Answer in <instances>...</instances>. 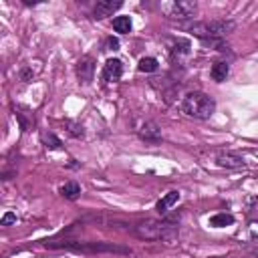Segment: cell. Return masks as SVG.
<instances>
[{
    "instance_id": "cell-1",
    "label": "cell",
    "mask_w": 258,
    "mask_h": 258,
    "mask_svg": "<svg viewBox=\"0 0 258 258\" xmlns=\"http://www.w3.org/2000/svg\"><path fill=\"white\" fill-rule=\"evenodd\" d=\"M133 234L141 240H161L167 244L175 242L179 236L175 224H171L169 220H153V218L137 222L133 226Z\"/></svg>"
},
{
    "instance_id": "cell-2",
    "label": "cell",
    "mask_w": 258,
    "mask_h": 258,
    "mask_svg": "<svg viewBox=\"0 0 258 258\" xmlns=\"http://www.w3.org/2000/svg\"><path fill=\"white\" fill-rule=\"evenodd\" d=\"M46 248H67V250H75V252H83V254H131V250L127 246H119L113 242H79V240H46L44 242Z\"/></svg>"
},
{
    "instance_id": "cell-3",
    "label": "cell",
    "mask_w": 258,
    "mask_h": 258,
    "mask_svg": "<svg viewBox=\"0 0 258 258\" xmlns=\"http://www.w3.org/2000/svg\"><path fill=\"white\" fill-rule=\"evenodd\" d=\"M181 111L187 115V117H194V119H210L216 111V101L206 95V93H200V91H194V93H187L181 101Z\"/></svg>"
},
{
    "instance_id": "cell-4",
    "label": "cell",
    "mask_w": 258,
    "mask_h": 258,
    "mask_svg": "<svg viewBox=\"0 0 258 258\" xmlns=\"http://www.w3.org/2000/svg\"><path fill=\"white\" fill-rule=\"evenodd\" d=\"M185 30H189L194 36L198 38H204V40H216V38H222L226 34H230L236 24L232 20H204V22H189V24H183Z\"/></svg>"
},
{
    "instance_id": "cell-5",
    "label": "cell",
    "mask_w": 258,
    "mask_h": 258,
    "mask_svg": "<svg viewBox=\"0 0 258 258\" xmlns=\"http://www.w3.org/2000/svg\"><path fill=\"white\" fill-rule=\"evenodd\" d=\"M159 10L171 20H187L194 18L198 4L194 0H171V2H161Z\"/></svg>"
},
{
    "instance_id": "cell-6",
    "label": "cell",
    "mask_w": 258,
    "mask_h": 258,
    "mask_svg": "<svg viewBox=\"0 0 258 258\" xmlns=\"http://www.w3.org/2000/svg\"><path fill=\"white\" fill-rule=\"evenodd\" d=\"M216 163L220 167H226V169H238V167H244V157L236 151H230V149H222L216 153Z\"/></svg>"
},
{
    "instance_id": "cell-7",
    "label": "cell",
    "mask_w": 258,
    "mask_h": 258,
    "mask_svg": "<svg viewBox=\"0 0 258 258\" xmlns=\"http://www.w3.org/2000/svg\"><path fill=\"white\" fill-rule=\"evenodd\" d=\"M93 75H95V60H93V56H89V54L81 56L79 62H77V77H79V81L81 83H91Z\"/></svg>"
},
{
    "instance_id": "cell-8",
    "label": "cell",
    "mask_w": 258,
    "mask_h": 258,
    "mask_svg": "<svg viewBox=\"0 0 258 258\" xmlns=\"http://www.w3.org/2000/svg\"><path fill=\"white\" fill-rule=\"evenodd\" d=\"M123 75V62L119 58H109L103 64V81L111 83V81H119Z\"/></svg>"
},
{
    "instance_id": "cell-9",
    "label": "cell",
    "mask_w": 258,
    "mask_h": 258,
    "mask_svg": "<svg viewBox=\"0 0 258 258\" xmlns=\"http://www.w3.org/2000/svg\"><path fill=\"white\" fill-rule=\"evenodd\" d=\"M137 133H139V137H141L143 141H149V143H157V141L161 139V129H159V125H157L155 121H145V123L137 129Z\"/></svg>"
},
{
    "instance_id": "cell-10",
    "label": "cell",
    "mask_w": 258,
    "mask_h": 258,
    "mask_svg": "<svg viewBox=\"0 0 258 258\" xmlns=\"http://www.w3.org/2000/svg\"><path fill=\"white\" fill-rule=\"evenodd\" d=\"M121 0H101V2H97L95 4V10H93V14H95V18H105V16H111L115 10H119L121 8Z\"/></svg>"
},
{
    "instance_id": "cell-11",
    "label": "cell",
    "mask_w": 258,
    "mask_h": 258,
    "mask_svg": "<svg viewBox=\"0 0 258 258\" xmlns=\"http://www.w3.org/2000/svg\"><path fill=\"white\" fill-rule=\"evenodd\" d=\"M228 73H230V67H228L226 60H218V62H214V67H212V71H210V75H212V79H214L216 83L226 81Z\"/></svg>"
},
{
    "instance_id": "cell-12",
    "label": "cell",
    "mask_w": 258,
    "mask_h": 258,
    "mask_svg": "<svg viewBox=\"0 0 258 258\" xmlns=\"http://www.w3.org/2000/svg\"><path fill=\"white\" fill-rule=\"evenodd\" d=\"M177 200H179V191H177V189H173V191L165 194V196L157 202V206H155V208H157V212H159V214H165V212H167V210H169Z\"/></svg>"
},
{
    "instance_id": "cell-13",
    "label": "cell",
    "mask_w": 258,
    "mask_h": 258,
    "mask_svg": "<svg viewBox=\"0 0 258 258\" xmlns=\"http://www.w3.org/2000/svg\"><path fill=\"white\" fill-rule=\"evenodd\" d=\"M60 196L67 200H77L81 196V185L77 181H67L64 185H60Z\"/></svg>"
},
{
    "instance_id": "cell-14",
    "label": "cell",
    "mask_w": 258,
    "mask_h": 258,
    "mask_svg": "<svg viewBox=\"0 0 258 258\" xmlns=\"http://www.w3.org/2000/svg\"><path fill=\"white\" fill-rule=\"evenodd\" d=\"M232 224H234V216L232 214L220 212V214H216V216L210 218V226L212 228H226V226H232Z\"/></svg>"
},
{
    "instance_id": "cell-15",
    "label": "cell",
    "mask_w": 258,
    "mask_h": 258,
    "mask_svg": "<svg viewBox=\"0 0 258 258\" xmlns=\"http://www.w3.org/2000/svg\"><path fill=\"white\" fill-rule=\"evenodd\" d=\"M189 48H191V44H189L187 38H175L173 44H171V54H173V56L189 54Z\"/></svg>"
},
{
    "instance_id": "cell-16",
    "label": "cell",
    "mask_w": 258,
    "mask_h": 258,
    "mask_svg": "<svg viewBox=\"0 0 258 258\" xmlns=\"http://www.w3.org/2000/svg\"><path fill=\"white\" fill-rule=\"evenodd\" d=\"M113 28L119 34H127L131 30V18L129 16H115L113 18Z\"/></svg>"
},
{
    "instance_id": "cell-17",
    "label": "cell",
    "mask_w": 258,
    "mask_h": 258,
    "mask_svg": "<svg viewBox=\"0 0 258 258\" xmlns=\"http://www.w3.org/2000/svg\"><path fill=\"white\" fill-rule=\"evenodd\" d=\"M157 67H159V62H157V58H153V56H143V58L139 60V64H137V69H139L141 73H153V71H157Z\"/></svg>"
},
{
    "instance_id": "cell-18",
    "label": "cell",
    "mask_w": 258,
    "mask_h": 258,
    "mask_svg": "<svg viewBox=\"0 0 258 258\" xmlns=\"http://www.w3.org/2000/svg\"><path fill=\"white\" fill-rule=\"evenodd\" d=\"M42 141H44V145L48 147V149H60V139L54 135V133H42Z\"/></svg>"
},
{
    "instance_id": "cell-19",
    "label": "cell",
    "mask_w": 258,
    "mask_h": 258,
    "mask_svg": "<svg viewBox=\"0 0 258 258\" xmlns=\"http://www.w3.org/2000/svg\"><path fill=\"white\" fill-rule=\"evenodd\" d=\"M64 125L69 127V133H71L73 137H83V135H85L83 125H79V123H75V121H67Z\"/></svg>"
},
{
    "instance_id": "cell-20",
    "label": "cell",
    "mask_w": 258,
    "mask_h": 258,
    "mask_svg": "<svg viewBox=\"0 0 258 258\" xmlns=\"http://www.w3.org/2000/svg\"><path fill=\"white\" fill-rule=\"evenodd\" d=\"M14 222H16V214H12V212H6V214L2 216V220H0V224H2V226L14 224Z\"/></svg>"
},
{
    "instance_id": "cell-21",
    "label": "cell",
    "mask_w": 258,
    "mask_h": 258,
    "mask_svg": "<svg viewBox=\"0 0 258 258\" xmlns=\"http://www.w3.org/2000/svg\"><path fill=\"white\" fill-rule=\"evenodd\" d=\"M107 48H109V50H117V48H119V40H117V38H113V36H111V38H107Z\"/></svg>"
},
{
    "instance_id": "cell-22",
    "label": "cell",
    "mask_w": 258,
    "mask_h": 258,
    "mask_svg": "<svg viewBox=\"0 0 258 258\" xmlns=\"http://www.w3.org/2000/svg\"><path fill=\"white\" fill-rule=\"evenodd\" d=\"M248 208H250V212H258V196L248 202Z\"/></svg>"
}]
</instances>
